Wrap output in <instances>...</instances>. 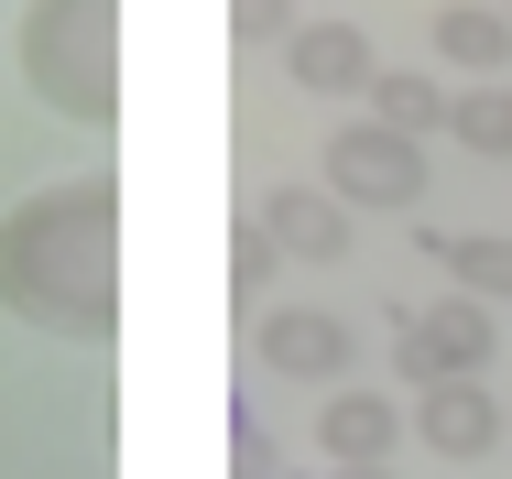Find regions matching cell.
I'll return each mask as SVG.
<instances>
[{
    "mask_svg": "<svg viewBox=\"0 0 512 479\" xmlns=\"http://www.w3.org/2000/svg\"><path fill=\"white\" fill-rule=\"evenodd\" d=\"M0 305L88 349L120 327V186L109 175H66L0 218Z\"/></svg>",
    "mask_w": 512,
    "mask_h": 479,
    "instance_id": "obj_1",
    "label": "cell"
},
{
    "mask_svg": "<svg viewBox=\"0 0 512 479\" xmlns=\"http://www.w3.org/2000/svg\"><path fill=\"white\" fill-rule=\"evenodd\" d=\"M22 77L44 109L109 131L120 120V0H33L22 11Z\"/></svg>",
    "mask_w": 512,
    "mask_h": 479,
    "instance_id": "obj_2",
    "label": "cell"
},
{
    "mask_svg": "<svg viewBox=\"0 0 512 479\" xmlns=\"http://www.w3.org/2000/svg\"><path fill=\"white\" fill-rule=\"evenodd\" d=\"M327 196L338 207H425V142L382 131V120H349L327 142Z\"/></svg>",
    "mask_w": 512,
    "mask_h": 479,
    "instance_id": "obj_3",
    "label": "cell"
},
{
    "mask_svg": "<svg viewBox=\"0 0 512 479\" xmlns=\"http://www.w3.org/2000/svg\"><path fill=\"white\" fill-rule=\"evenodd\" d=\"M393 360H404L414 392L480 382V360H491V316H480L469 294H447V305H425V316H404V327H393Z\"/></svg>",
    "mask_w": 512,
    "mask_h": 479,
    "instance_id": "obj_4",
    "label": "cell"
},
{
    "mask_svg": "<svg viewBox=\"0 0 512 479\" xmlns=\"http://www.w3.org/2000/svg\"><path fill=\"white\" fill-rule=\"evenodd\" d=\"M284 77L316 88V98H360L371 77H382V55H371L360 22H295V33H284Z\"/></svg>",
    "mask_w": 512,
    "mask_h": 479,
    "instance_id": "obj_5",
    "label": "cell"
},
{
    "mask_svg": "<svg viewBox=\"0 0 512 479\" xmlns=\"http://www.w3.org/2000/svg\"><path fill=\"white\" fill-rule=\"evenodd\" d=\"M262 371H284V382H349V316H327V305L262 316Z\"/></svg>",
    "mask_w": 512,
    "mask_h": 479,
    "instance_id": "obj_6",
    "label": "cell"
},
{
    "mask_svg": "<svg viewBox=\"0 0 512 479\" xmlns=\"http://www.w3.org/2000/svg\"><path fill=\"white\" fill-rule=\"evenodd\" d=\"M414 425H425L436 458H491V447L512 436V403H491L480 382H436L425 403H414Z\"/></svg>",
    "mask_w": 512,
    "mask_h": 479,
    "instance_id": "obj_7",
    "label": "cell"
},
{
    "mask_svg": "<svg viewBox=\"0 0 512 479\" xmlns=\"http://www.w3.org/2000/svg\"><path fill=\"white\" fill-rule=\"evenodd\" d=\"M251 218H262V240L295 251V262H338V251H349V207L327 186H284V196H262Z\"/></svg>",
    "mask_w": 512,
    "mask_h": 479,
    "instance_id": "obj_8",
    "label": "cell"
},
{
    "mask_svg": "<svg viewBox=\"0 0 512 479\" xmlns=\"http://www.w3.org/2000/svg\"><path fill=\"white\" fill-rule=\"evenodd\" d=\"M316 447L338 458V469H382V447H393V403L382 392H327V414H316Z\"/></svg>",
    "mask_w": 512,
    "mask_h": 479,
    "instance_id": "obj_9",
    "label": "cell"
},
{
    "mask_svg": "<svg viewBox=\"0 0 512 479\" xmlns=\"http://www.w3.org/2000/svg\"><path fill=\"white\" fill-rule=\"evenodd\" d=\"M436 55H447V66H469V77L491 88V77L512 66V11H480V0H447V11H436Z\"/></svg>",
    "mask_w": 512,
    "mask_h": 479,
    "instance_id": "obj_10",
    "label": "cell"
},
{
    "mask_svg": "<svg viewBox=\"0 0 512 479\" xmlns=\"http://www.w3.org/2000/svg\"><path fill=\"white\" fill-rule=\"evenodd\" d=\"M371 120L404 131V142H436V131H447V88L414 77V66H382V77H371Z\"/></svg>",
    "mask_w": 512,
    "mask_h": 479,
    "instance_id": "obj_11",
    "label": "cell"
},
{
    "mask_svg": "<svg viewBox=\"0 0 512 479\" xmlns=\"http://www.w3.org/2000/svg\"><path fill=\"white\" fill-rule=\"evenodd\" d=\"M425 251H436L469 294H512V240H502V229H447V240L425 229Z\"/></svg>",
    "mask_w": 512,
    "mask_h": 479,
    "instance_id": "obj_12",
    "label": "cell"
},
{
    "mask_svg": "<svg viewBox=\"0 0 512 479\" xmlns=\"http://www.w3.org/2000/svg\"><path fill=\"white\" fill-rule=\"evenodd\" d=\"M447 142L512 164V88H458V98H447Z\"/></svg>",
    "mask_w": 512,
    "mask_h": 479,
    "instance_id": "obj_13",
    "label": "cell"
},
{
    "mask_svg": "<svg viewBox=\"0 0 512 479\" xmlns=\"http://www.w3.org/2000/svg\"><path fill=\"white\" fill-rule=\"evenodd\" d=\"M273 273V240H262V218H240V294Z\"/></svg>",
    "mask_w": 512,
    "mask_h": 479,
    "instance_id": "obj_14",
    "label": "cell"
},
{
    "mask_svg": "<svg viewBox=\"0 0 512 479\" xmlns=\"http://www.w3.org/2000/svg\"><path fill=\"white\" fill-rule=\"evenodd\" d=\"M338 479H393V469H338Z\"/></svg>",
    "mask_w": 512,
    "mask_h": 479,
    "instance_id": "obj_15",
    "label": "cell"
}]
</instances>
